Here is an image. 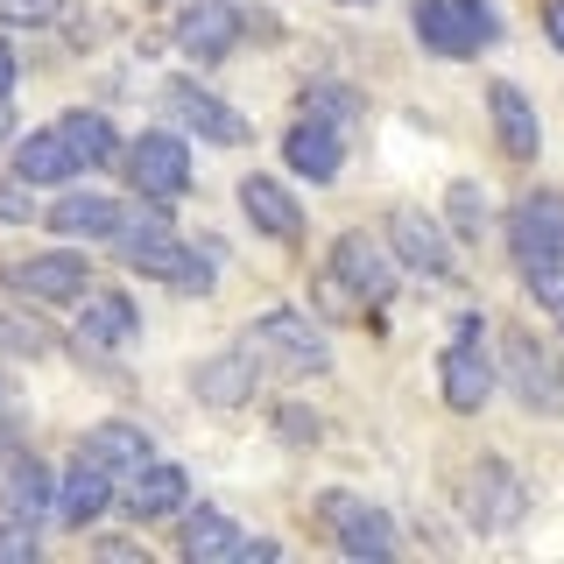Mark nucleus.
Returning a JSON list of instances; mask_svg holds the SVG:
<instances>
[{
    "label": "nucleus",
    "mask_w": 564,
    "mask_h": 564,
    "mask_svg": "<svg viewBox=\"0 0 564 564\" xmlns=\"http://www.w3.org/2000/svg\"><path fill=\"white\" fill-rule=\"evenodd\" d=\"M317 296H325L332 317L375 311L381 296H395V261H388L367 234H346V240L325 254V282H317Z\"/></svg>",
    "instance_id": "obj_1"
},
{
    "label": "nucleus",
    "mask_w": 564,
    "mask_h": 564,
    "mask_svg": "<svg viewBox=\"0 0 564 564\" xmlns=\"http://www.w3.org/2000/svg\"><path fill=\"white\" fill-rule=\"evenodd\" d=\"M240 346L254 352L261 375H275V381H304V375H325V367H332L325 332H317L304 311H261L254 325H247Z\"/></svg>",
    "instance_id": "obj_2"
},
{
    "label": "nucleus",
    "mask_w": 564,
    "mask_h": 564,
    "mask_svg": "<svg viewBox=\"0 0 564 564\" xmlns=\"http://www.w3.org/2000/svg\"><path fill=\"white\" fill-rule=\"evenodd\" d=\"M416 43L431 50V57L445 64H466L480 57V50L501 35V14H494V0H416Z\"/></svg>",
    "instance_id": "obj_3"
},
{
    "label": "nucleus",
    "mask_w": 564,
    "mask_h": 564,
    "mask_svg": "<svg viewBox=\"0 0 564 564\" xmlns=\"http://www.w3.org/2000/svg\"><path fill=\"white\" fill-rule=\"evenodd\" d=\"M85 282H93V261L70 254V247H50V254H22V261H0V290L22 296V304H85Z\"/></svg>",
    "instance_id": "obj_4"
},
{
    "label": "nucleus",
    "mask_w": 564,
    "mask_h": 564,
    "mask_svg": "<svg viewBox=\"0 0 564 564\" xmlns=\"http://www.w3.org/2000/svg\"><path fill=\"white\" fill-rule=\"evenodd\" d=\"M501 367H508V395H522V410L564 416V367L551 360V346H543L536 332L508 325L501 332Z\"/></svg>",
    "instance_id": "obj_5"
},
{
    "label": "nucleus",
    "mask_w": 564,
    "mask_h": 564,
    "mask_svg": "<svg viewBox=\"0 0 564 564\" xmlns=\"http://www.w3.org/2000/svg\"><path fill=\"white\" fill-rule=\"evenodd\" d=\"M120 163H128V184L141 198H155V205H176L191 191V149H184V134H170V128L134 134Z\"/></svg>",
    "instance_id": "obj_6"
},
{
    "label": "nucleus",
    "mask_w": 564,
    "mask_h": 564,
    "mask_svg": "<svg viewBox=\"0 0 564 564\" xmlns=\"http://www.w3.org/2000/svg\"><path fill=\"white\" fill-rule=\"evenodd\" d=\"M113 254L128 261V269L170 282V290L184 296H205L212 290V254H198V247H184L176 234H141V240H113Z\"/></svg>",
    "instance_id": "obj_7"
},
{
    "label": "nucleus",
    "mask_w": 564,
    "mask_h": 564,
    "mask_svg": "<svg viewBox=\"0 0 564 564\" xmlns=\"http://www.w3.org/2000/svg\"><path fill=\"white\" fill-rule=\"evenodd\" d=\"M317 522H325V536L339 543L346 557H388L395 551V522L381 516L375 501H360V494H317Z\"/></svg>",
    "instance_id": "obj_8"
},
{
    "label": "nucleus",
    "mask_w": 564,
    "mask_h": 564,
    "mask_svg": "<svg viewBox=\"0 0 564 564\" xmlns=\"http://www.w3.org/2000/svg\"><path fill=\"white\" fill-rule=\"evenodd\" d=\"M163 113L176 120V128H191L198 141H219V149H240V141H247V120L219 93H205L198 78H170L163 85Z\"/></svg>",
    "instance_id": "obj_9"
},
{
    "label": "nucleus",
    "mask_w": 564,
    "mask_h": 564,
    "mask_svg": "<svg viewBox=\"0 0 564 564\" xmlns=\"http://www.w3.org/2000/svg\"><path fill=\"white\" fill-rule=\"evenodd\" d=\"M388 247H395V261H410L416 275H452V226H437L431 212H416V205L388 212Z\"/></svg>",
    "instance_id": "obj_10"
},
{
    "label": "nucleus",
    "mask_w": 564,
    "mask_h": 564,
    "mask_svg": "<svg viewBox=\"0 0 564 564\" xmlns=\"http://www.w3.org/2000/svg\"><path fill=\"white\" fill-rule=\"evenodd\" d=\"M240 43V0H191L184 14H176V50L198 64H219L234 57Z\"/></svg>",
    "instance_id": "obj_11"
},
{
    "label": "nucleus",
    "mask_w": 564,
    "mask_h": 564,
    "mask_svg": "<svg viewBox=\"0 0 564 564\" xmlns=\"http://www.w3.org/2000/svg\"><path fill=\"white\" fill-rule=\"evenodd\" d=\"M466 516L473 529H516L522 522V480L508 473V458H480V466L466 473Z\"/></svg>",
    "instance_id": "obj_12"
},
{
    "label": "nucleus",
    "mask_w": 564,
    "mask_h": 564,
    "mask_svg": "<svg viewBox=\"0 0 564 564\" xmlns=\"http://www.w3.org/2000/svg\"><path fill=\"white\" fill-rule=\"evenodd\" d=\"M120 508H128L134 522H170L176 508H191V480L176 458H149V466L134 473L128 487H120Z\"/></svg>",
    "instance_id": "obj_13"
},
{
    "label": "nucleus",
    "mask_w": 564,
    "mask_h": 564,
    "mask_svg": "<svg viewBox=\"0 0 564 564\" xmlns=\"http://www.w3.org/2000/svg\"><path fill=\"white\" fill-rule=\"evenodd\" d=\"M43 226H50V234H64V240H120L128 205L99 198V191H64V198L43 212Z\"/></svg>",
    "instance_id": "obj_14"
},
{
    "label": "nucleus",
    "mask_w": 564,
    "mask_h": 564,
    "mask_svg": "<svg viewBox=\"0 0 564 564\" xmlns=\"http://www.w3.org/2000/svg\"><path fill=\"white\" fill-rule=\"evenodd\" d=\"M437 381H445V402L458 416H473V410H487L494 402V388H501V375H494V360L473 339H458L445 346V360H437Z\"/></svg>",
    "instance_id": "obj_15"
},
{
    "label": "nucleus",
    "mask_w": 564,
    "mask_h": 564,
    "mask_svg": "<svg viewBox=\"0 0 564 564\" xmlns=\"http://www.w3.org/2000/svg\"><path fill=\"white\" fill-rule=\"evenodd\" d=\"M78 458H93L99 473H113V480L128 487L134 473L155 458V445H149V431H141V423H93V431L78 437Z\"/></svg>",
    "instance_id": "obj_16"
},
{
    "label": "nucleus",
    "mask_w": 564,
    "mask_h": 564,
    "mask_svg": "<svg viewBox=\"0 0 564 564\" xmlns=\"http://www.w3.org/2000/svg\"><path fill=\"white\" fill-rule=\"evenodd\" d=\"M0 516H22V522H50L57 516V480L35 452H14L8 473H0Z\"/></svg>",
    "instance_id": "obj_17"
},
{
    "label": "nucleus",
    "mask_w": 564,
    "mask_h": 564,
    "mask_svg": "<svg viewBox=\"0 0 564 564\" xmlns=\"http://www.w3.org/2000/svg\"><path fill=\"white\" fill-rule=\"evenodd\" d=\"M508 247H516V261L564 254V198L557 191H529V198L508 212Z\"/></svg>",
    "instance_id": "obj_18"
},
{
    "label": "nucleus",
    "mask_w": 564,
    "mask_h": 564,
    "mask_svg": "<svg viewBox=\"0 0 564 564\" xmlns=\"http://www.w3.org/2000/svg\"><path fill=\"white\" fill-rule=\"evenodd\" d=\"M240 212H247V226H254V234H269L282 247L304 240V205L282 191V176H247V184H240Z\"/></svg>",
    "instance_id": "obj_19"
},
{
    "label": "nucleus",
    "mask_w": 564,
    "mask_h": 564,
    "mask_svg": "<svg viewBox=\"0 0 564 564\" xmlns=\"http://www.w3.org/2000/svg\"><path fill=\"white\" fill-rule=\"evenodd\" d=\"M282 163L296 176H311V184H332V176L346 170V141H339V128H325V120L304 113L290 134H282Z\"/></svg>",
    "instance_id": "obj_20"
},
{
    "label": "nucleus",
    "mask_w": 564,
    "mask_h": 564,
    "mask_svg": "<svg viewBox=\"0 0 564 564\" xmlns=\"http://www.w3.org/2000/svg\"><path fill=\"white\" fill-rule=\"evenodd\" d=\"M254 381H261V360L247 346L219 352V360H198V375H191V388H198L205 410H240V402L254 395Z\"/></svg>",
    "instance_id": "obj_21"
},
{
    "label": "nucleus",
    "mask_w": 564,
    "mask_h": 564,
    "mask_svg": "<svg viewBox=\"0 0 564 564\" xmlns=\"http://www.w3.org/2000/svg\"><path fill=\"white\" fill-rule=\"evenodd\" d=\"M113 494H120L113 473H99L93 458H78V466L57 480V522H64V529H93L106 508H113Z\"/></svg>",
    "instance_id": "obj_22"
},
{
    "label": "nucleus",
    "mask_w": 564,
    "mask_h": 564,
    "mask_svg": "<svg viewBox=\"0 0 564 564\" xmlns=\"http://www.w3.org/2000/svg\"><path fill=\"white\" fill-rule=\"evenodd\" d=\"M487 113H494V134H501V149L516 155V163H536V149H543V128H536V113H529V93L522 85H487Z\"/></svg>",
    "instance_id": "obj_23"
},
{
    "label": "nucleus",
    "mask_w": 564,
    "mask_h": 564,
    "mask_svg": "<svg viewBox=\"0 0 564 564\" xmlns=\"http://www.w3.org/2000/svg\"><path fill=\"white\" fill-rule=\"evenodd\" d=\"M240 529L226 508H184V522H176V551H184L191 564H226V557H240Z\"/></svg>",
    "instance_id": "obj_24"
},
{
    "label": "nucleus",
    "mask_w": 564,
    "mask_h": 564,
    "mask_svg": "<svg viewBox=\"0 0 564 564\" xmlns=\"http://www.w3.org/2000/svg\"><path fill=\"white\" fill-rule=\"evenodd\" d=\"M85 163H78V149L64 141V128H43V134H22L14 141V176H29L35 191L43 184H70Z\"/></svg>",
    "instance_id": "obj_25"
},
{
    "label": "nucleus",
    "mask_w": 564,
    "mask_h": 564,
    "mask_svg": "<svg viewBox=\"0 0 564 564\" xmlns=\"http://www.w3.org/2000/svg\"><path fill=\"white\" fill-rule=\"evenodd\" d=\"M134 332H141V317L134 304L120 290H106V296H85V311H78V339H93L106 352H120V346H134Z\"/></svg>",
    "instance_id": "obj_26"
},
{
    "label": "nucleus",
    "mask_w": 564,
    "mask_h": 564,
    "mask_svg": "<svg viewBox=\"0 0 564 564\" xmlns=\"http://www.w3.org/2000/svg\"><path fill=\"white\" fill-rule=\"evenodd\" d=\"M57 128H64L70 149H78L85 170H113V155H128V141L113 134V120H106V113H85V106H78V113H64Z\"/></svg>",
    "instance_id": "obj_27"
},
{
    "label": "nucleus",
    "mask_w": 564,
    "mask_h": 564,
    "mask_svg": "<svg viewBox=\"0 0 564 564\" xmlns=\"http://www.w3.org/2000/svg\"><path fill=\"white\" fill-rule=\"evenodd\" d=\"M445 219H452V234L458 240H487V198H480V184H452L445 191Z\"/></svg>",
    "instance_id": "obj_28"
},
{
    "label": "nucleus",
    "mask_w": 564,
    "mask_h": 564,
    "mask_svg": "<svg viewBox=\"0 0 564 564\" xmlns=\"http://www.w3.org/2000/svg\"><path fill=\"white\" fill-rule=\"evenodd\" d=\"M522 282H529V296H536L551 317H564V254H529Z\"/></svg>",
    "instance_id": "obj_29"
},
{
    "label": "nucleus",
    "mask_w": 564,
    "mask_h": 564,
    "mask_svg": "<svg viewBox=\"0 0 564 564\" xmlns=\"http://www.w3.org/2000/svg\"><path fill=\"white\" fill-rule=\"evenodd\" d=\"M304 113L311 120H325V128H346L352 113H360V93H352V85H304Z\"/></svg>",
    "instance_id": "obj_30"
},
{
    "label": "nucleus",
    "mask_w": 564,
    "mask_h": 564,
    "mask_svg": "<svg viewBox=\"0 0 564 564\" xmlns=\"http://www.w3.org/2000/svg\"><path fill=\"white\" fill-rule=\"evenodd\" d=\"M70 0H0V22L8 29H50Z\"/></svg>",
    "instance_id": "obj_31"
},
{
    "label": "nucleus",
    "mask_w": 564,
    "mask_h": 564,
    "mask_svg": "<svg viewBox=\"0 0 564 564\" xmlns=\"http://www.w3.org/2000/svg\"><path fill=\"white\" fill-rule=\"evenodd\" d=\"M35 551H43L35 522H22V516H0V564H22V557H35Z\"/></svg>",
    "instance_id": "obj_32"
},
{
    "label": "nucleus",
    "mask_w": 564,
    "mask_h": 564,
    "mask_svg": "<svg viewBox=\"0 0 564 564\" xmlns=\"http://www.w3.org/2000/svg\"><path fill=\"white\" fill-rule=\"evenodd\" d=\"M29 191H35V184H29V176H14V170H8V176H0V226H29V219H35V205H29Z\"/></svg>",
    "instance_id": "obj_33"
},
{
    "label": "nucleus",
    "mask_w": 564,
    "mask_h": 564,
    "mask_svg": "<svg viewBox=\"0 0 564 564\" xmlns=\"http://www.w3.org/2000/svg\"><path fill=\"white\" fill-rule=\"evenodd\" d=\"M275 437H290V445H311V437H317V416L296 410V402H282V410H275Z\"/></svg>",
    "instance_id": "obj_34"
},
{
    "label": "nucleus",
    "mask_w": 564,
    "mask_h": 564,
    "mask_svg": "<svg viewBox=\"0 0 564 564\" xmlns=\"http://www.w3.org/2000/svg\"><path fill=\"white\" fill-rule=\"evenodd\" d=\"M14 78H22V64H14V43H8V35H0V99L14 93Z\"/></svg>",
    "instance_id": "obj_35"
},
{
    "label": "nucleus",
    "mask_w": 564,
    "mask_h": 564,
    "mask_svg": "<svg viewBox=\"0 0 564 564\" xmlns=\"http://www.w3.org/2000/svg\"><path fill=\"white\" fill-rule=\"evenodd\" d=\"M543 35L564 50V0H543Z\"/></svg>",
    "instance_id": "obj_36"
},
{
    "label": "nucleus",
    "mask_w": 564,
    "mask_h": 564,
    "mask_svg": "<svg viewBox=\"0 0 564 564\" xmlns=\"http://www.w3.org/2000/svg\"><path fill=\"white\" fill-rule=\"evenodd\" d=\"M240 557H254V564H269V557H282V543H269V536H247V543H240Z\"/></svg>",
    "instance_id": "obj_37"
},
{
    "label": "nucleus",
    "mask_w": 564,
    "mask_h": 564,
    "mask_svg": "<svg viewBox=\"0 0 564 564\" xmlns=\"http://www.w3.org/2000/svg\"><path fill=\"white\" fill-rule=\"evenodd\" d=\"M99 557H141V543H128V536H106V543H99Z\"/></svg>",
    "instance_id": "obj_38"
},
{
    "label": "nucleus",
    "mask_w": 564,
    "mask_h": 564,
    "mask_svg": "<svg viewBox=\"0 0 564 564\" xmlns=\"http://www.w3.org/2000/svg\"><path fill=\"white\" fill-rule=\"evenodd\" d=\"M8 128H14V113H8V99H0V141H8Z\"/></svg>",
    "instance_id": "obj_39"
}]
</instances>
